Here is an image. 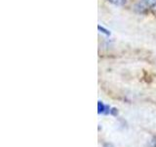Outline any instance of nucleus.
Instances as JSON below:
<instances>
[{"mask_svg": "<svg viewBox=\"0 0 156 147\" xmlns=\"http://www.w3.org/2000/svg\"><path fill=\"white\" fill-rule=\"evenodd\" d=\"M107 1L115 6H123L124 4H126L127 0H107Z\"/></svg>", "mask_w": 156, "mask_h": 147, "instance_id": "1", "label": "nucleus"}, {"mask_svg": "<svg viewBox=\"0 0 156 147\" xmlns=\"http://www.w3.org/2000/svg\"><path fill=\"white\" fill-rule=\"evenodd\" d=\"M105 104L101 101H99L98 102V113H99V114H101V113H105Z\"/></svg>", "mask_w": 156, "mask_h": 147, "instance_id": "2", "label": "nucleus"}, {"mask_svg": "<svg viewBox=\"0 0 156 147\" xmlns=\"http://www.w3.org/2000/svg\"><path fill=\"white\" fill-rule=\"evenodd\" d=\"M143 2L148 7H154L156 5V0H143Z\"/></svg>", "mask_w": 156, "mask_h": 147, "instance_id": "3", "label": "nucleus"}, {"mask_svg": "<svg viewBox=\"0 0 156 147\" xmlns=\"http://www.w3.org/2000/svg\"><path fill=\"white\" fill-rule=\"evenodd\" d=\"M98 28H99L100 31H101V32H104V33L107 34V36H109V34H110L109 31H107V29L104 28H102V27H101V26H99V27H98Z\"/></svg>", "mask_w": 156, "mask_h": 147, "instance_id": "4", "label": "nucleus"}, {"mask_svg": "<svg viewBox=\"0 0 156 147\" xmlns=\"http://www.w3.org/2000/svg\"><path fill=\"white\" fill-rule=\"evenodd\" d=\"M110 113H111L112 115H116V114H117V113H118V112H117V110H116L115 108H114V109L110 110Z\"/></svg>", "mask_w": 156, "mask_h": 147, "instance_id": "5", "label": "nucleus"}, {"mask_svg": "<svg viewBox=\"0 0 156 147\" xmlns=\"http://www.w3.org/2000/svg\"><path fill=\"white\" fill-rule=\"evenodd\" d=\"M104 147H114L111 143H105L104 144Z\"/></svg>", "mask_w": 156, "mask_h": 147, "instance_id": "6", "label": "nucleus"}]
</instances>
